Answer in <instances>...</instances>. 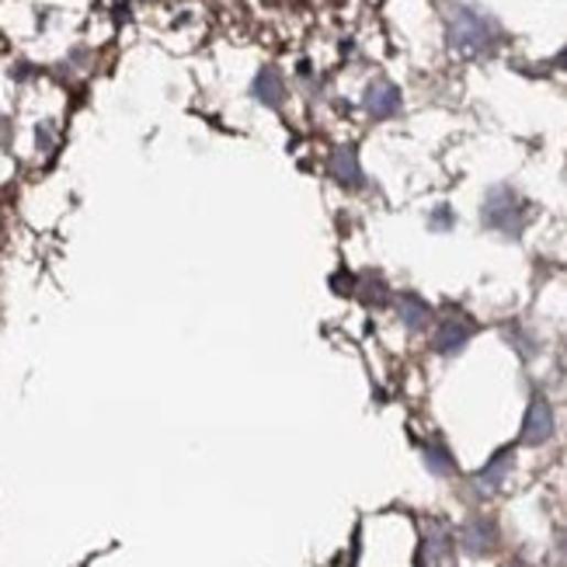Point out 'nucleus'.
Wrapping results in <instances>:
<instances>
[{"mask_svg": "<svg viewBox=\"0 0 567 567\" xmlns=\"http://www.w3.org/2000/svg\"><path fill=\"white\" fill-rule=\"evenodd\" d=\"M560 63H564V67H567V53H564V56H560Z\"/></svg>", "mask_w": 567, "mask_h": 567, "instance_id": "423d86ee", "label": "nucleus"}, {"mask_svg": "<svg viewBox=\"0 0 567 567\" xmlns=\"http://www.w3.org/2000/svg\"><path fill=\"white\" fill-rule=\"evenodd\" d=\"M397 105H401V95H397V87H390V84H377V87H369V95H366V108L373 116H394L397 112Z\"/></svg>", "mask_w": 567, "mask_h": 567, "instance_id": "f257e3e1", "label": "nucleus"}, {"mask_svg": "<svg viewBox=\"0 0 567 567\" xmlns=\"http://www.w3.org/2000/svg\"><path fill=\"white\" fill-rule=\"evenodd\" d=\"M547 435H550V411L543 401H536L533 411H530V418H526V439L539 443V439H547Z\"/></svg>", "mask_w": 567, "mask_h": 567, "instance_id": "f03ea898", "label": "nucleus"}, {"mask_svg": "<svg viewBox=\"0 0 567 567\" xmlns=\"http://www.w3.org/2000/svg\"><path fill=\"white\" fill-rule=\"evenodd\" d=\"M404 317L414 324V320H418V317H425V307H422V303L418 299H414V296H407L404 299ZM414 327H418V324H414Z\"/></svg>", "mask_w": 567, "mask_h": 567, "instance_id": "39448f33", "label": "nucleus"}, {"mask_svg": "<svg viewBox=\"0 0 567 567\" xmlns=\"http://www.w3.org/2000/svg\"><path fill=\"white\" fill-rule=\"evenodd\" d=\"M258 95L265 98V101H272V105H279V98H282V84H279V74L275 70H265L258 77Z\"/></svg>", "mask_w": 567, "mask_h": 567, "instance_id": "7ed1b4c3", "label": "nucleus"}, {"mask_svg": "<svg viewBox=\"0 0 567 567\" xmlns=\"http://www.w3.org/2000/svg\"><path fill=\"white\" fill-rule=\"evenodd\" d=\"M512 567H522V564H512Z\"/></svg>", "mask_w": 567, "mask_h": 567, "instance_id": "0eeeda50", "label": "nucleus"}, {"mask_svg": "<svg viewBox=\"0 0 567 567\" xmlns=\"http://www.w3.org/2000/svg\"><path fill=\"white\" fill-rule=\"evenodd\" d=\"M335 171L341 182H359V167H356V154H348V150H341V154L335 157Z\"/></svg>", "mask_w": 567, "mask_h": 567, "instance_id": "20e7f679", "label": "nucleus"}]
</instances>
